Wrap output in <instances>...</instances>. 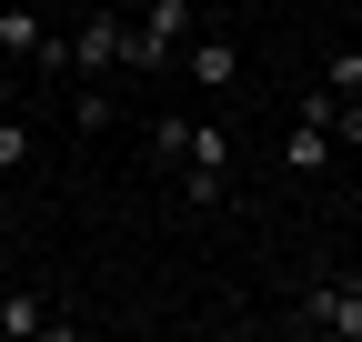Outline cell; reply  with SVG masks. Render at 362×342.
<instances>
[{
	"mask_svg": "<svg viewBox=\"0 0 362 342\" xmlns=\"http://www.w3.org/2000/svg\"><path fill=\"white\" fill-rule=\"evenodd\" d=\"M40 40H51L40 11H0V61H40Z\"/></svg>",
	"mask_w": 362,
	"mask_h": 342,
	"instance_id": "cell-8",
	"label": "cell"
},
{
	"mask_svg": "<svg viewBox=\"0 0 362 342\" xmlns=\"http://www.w3.org/2000/svg\"><path fill=\"white\" fill-rule=\"evenodd\" d=\"M0 171H30V121L0 111Z\"/></svg>",
	"mask_w": 362,
	"mask_h": 342,
	"instance_id": "cell-11",
	"label": "cell"
},
{
	"mask_svg": "<svg viewBox=\"0 0 362 342\" xmlns=\"http://www.w3.org/2000/svg\"><path fill=\"white\" fill-rule=\"evenodd\" d=\"M181 40H192V0H151L141 20H131V71H171Z\"/></svg>",
	"mask_w": 362,
	"mask_h": 342,
	"instance_id": "cell-3",
	"label": "cell"
},
{
	"mask_svg": "<svg viewBox=\"0 0 362 342\" xmlns=\"http://www.w3.org/2000/svg\"><path fill=\"white\" fill-rule=\"evenodd\" d=\"M332 161H342V141L322 131V121H302V111H292V131H282V171H292V182H322Z\"/></svg>",
	"mask_w": 362,
	"mask_h": 342,
	"instance_id": "cell-6",
	"label": "cell"
},
{
	"mask_svg": "<svg viewBox=\"0 0 362 342\" xmlns=\"http://www.w3.org/2000/svg\"><path fill=\"white\" fill-rule=\"evenodd\" d=\"M71 121H81V131H111L121 111H111V91H101V81H81V91H71Z\"/></svg>",
	"mask_w": 362,
	"mask_h": 342,
	"instance_id": "cell-10",
	"label": "cell"
},
{
	"mask_svg": "<svg viewBox=\"0 0 362 342\" xmlns=\"http://www.w3.org/2000/svg\"><path fill=\"white\" fill-rule=\"evenodd\" d=\"M40 332H71V312H51L40 292H0V342H40Z\"/></svg>",
	"mask_w": 362,
	"mask_h": 342,
	"instance_id": "cell-7",
	"label": "cell"
},
{
	"mask_svg": "<svg viewBox=\"0 0 362 342\" xmlns=\"http://www.w3.org/2000/svg\"><path fill=\"white\" fill-rule=\"evenodd\" d=\"M71 61H81V71H131V20L111 11V0L71 30Z\"/></svg>",
	"mask_w": 362,
	"mask_h": 342,
	"instance_id": "cell-4",
	"label": "cell"
},
{
	"mask_svg": "<svg viewBox=\"0 0 362 342\" xmlns=\"http://www.w3.org/2000/svg\"><path fill=\"white\" fill-rule=\"evenodd\" d=\"M151 161H171V171H192V161L232 171V121H151Z\"/></svg>",
	"mask_w": 362,
	"mask_h": 342,
	"instance_id": "cell-2",
	"label": "cell"
},
{
	"mask_svg": "<svg viewBox=\"0 0 362 342\" xmlns=\"http://www.w3.org/2000/svg\"><path fill=\"white\" fill-rule=\"evenodd\" d=\"M181 81H192V91H232V81H242V51H232V40H221V30H192V40H181Z\"/></svg>",
	"mask_w": 362,
	"mask_h": 342,
	"instance_id": "cell-5",
	"label": "cell"
},
{
	"mask_svg": "<svg viewBox=\"0 0 362 342\" xmlns=\"http://www.w3.org/2000/svg\"><path fill=\"white\" fill-rule=\"evenodd\" d=\"M322 81H332V91H362V51H332V61H322Z\"/></svg>",
	"mask_w": 362,
	"mask_h": 342,
	"instance_id": "cell-13",
	"label": "cell"
},
{
	"mask_svg": "<svg viewBox=\"0 0 362 342\" xmlns=\"http://www.w3.org/2000/svg\"><path fill=\"white\" fill-rule=\"evenodd\" d=\"M11 101H21V81H11V71H0V111H11Z\"/></svg>",
	"mask_w": 362,
	"mask_h": 342,
	"instance_id": "cell-14",
	"label": "cell"
},
{
	"mask_svg": "<svg viewBox=\"0 0 362 342\" xmlns=\"http://www.w3.org/2000/svg\"><path fill=\"white\" fill-rule=\"evenodd\" d=\"M181 201H192V211H221V201H232V171L192 161V171H181Z\"/></svg>",
	"mask_w": 362,
	"mask_h": 342,
	"instance_id": "cell-9",
	"label": "cell"
},
{
	"mask_svg": "<svg viewBox=\"0 0 362 342\" xmlns=\"http://www.w3.org/2000/svg\"><path fill=\"white\" fill-rule=\"evenodd\" d=\"M282 322L312 332V342H362V282H352V272H342V282H302Z\"/></svg>",
	"mask_w": 362,
	"mask_h": 342,
	"instance_id": "cell-1",
	"label": "cell"
},
{
	"mask_svg": "<svg viewBox=\"0 0 362 342\" xmlns=\"http://www.w3.org/2000/svg\"><path fill=\"white\" fill-rule=\"evenodd\" d=\"M342 11H362V0H342Z\"/></svg>",
	"mask_w": 362,
	"mask_h": 342,
	"instance_id": "cell-15",
	"label": "cell"
},
{
	"mask_svg": "<svg viewBox=\"0 0 362 342\" xmlns=\"http://www.w3.org/2000/svg\"><path fill=\"white\" fill-rule=\"evenodd\" d=\"M332 141H342V151H362V91H342V101H332Z\"/></svg>",
	"mask_w": 362,
	"mask_h": 342,
	"instance_id": "cell-12",
	"label": "cell"
}]
</instances>
